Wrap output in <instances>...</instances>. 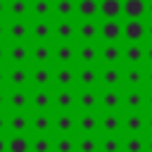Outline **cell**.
<instances>
[{
  "label": "cell",
  "mask_w": 152,
  "mask_h": 152,
  "mask_svg": "<svg viewBox=\"0 0 152 152\" xmlns=\"http://www.w3.org/2000/svg\"><path fill=\"white\" fill-rule=\"evenodd\" d=\"M7 150L10 152H28L31 150V142H28V138L24 133H17L14 138L7 140Z\"/></svg>",
  "instance_id": "6"
},
{
  "label": "cell",
  "mask_w": 152,
  "mask_h": 152,
  "mask_svg": "<svg viewBox=\"0 0 152 152\" xmlns=\"http://www.w3.org/2000/svg\"><path fill=\"white\" fill-rule=\"evenodd\" d=\"M147 104H150V107H152V93H150V97H147Z\"/></svg>",
  "instance_id": "52"
},
{
  "label": "cell",
  "mask_w": 152,
  "mask_h": 152,
  "mask_svg": "<svg viewBox=\"0 0 152 152\" xmlns=\"http://www.w3.org/2000/svg\"><path fill=\"white\" fill-rule=\"evenodd\" d=\"M31 150H33V152H50V140H48L45 135H38V138L33 140Z\"/></svg>",
  "instance_id": "40"
},
{
  "label": "cell",
  "mask_w": 152,
  "mask_h": 152,
  "mask_svg": "<svg viewBox=\"0 0 152 152\" xmlns=\"http://www.w3.org/2000/svg\"><path fill=\"white\" fill-rule=\"evenodd\" d=\"M33 12H36L38 17H48V12H50V2H48V0H36V2H33Z\"/></svg>",
  "instance_id": "42"
},
{
  "label": "cell",
  "mask_w": 152,
  "mask_h": 152,
  "mask_svg": "<svg viewBox=\"0 0 152 152\" xmlns=\"http://www.w3.org/2000/svg\"><path fill=\"white\" fill-rule=\"evenodd\" d=\"M78 33H81V38H83V40H88V43H90L93 38H97V36H100V26H95L93 21H83V24L78 26Z\"/></svg>",
  "instance_id": "12"
},
{
  "label": "cell",
  "mask_w": 152,
  "mask_h": 152,
  "mask_svg": "<svg viewBox=\"0 0 152 152\" xmlns=\"http://www.w3.org/2000/svg\"><path fill=\"white\" fill-rule=\"evenodd\" d=\"M10 12L14 17H24L28 12V0H12L10 2Z\"/></svg>",
  "instance_id": "34"
},
{
  "label": "cell",
  "mask_w": 152,
  "mask_h": 152,
  "mask_svg": "<svg viewBox=\"0 0 152 152\" xmlns=\"http://www.w3.org/2000/svg\"><path fill=\"white\" fill-rule=\"evenodd\" d=\"M33 36H36L38 40H48V36H50V24H48V21H36V24H33Z\"/></svg>",
  "instance_id": "32"
},
{
  "label": "cell",
  "mask_w": 152,
  "mask_h": 152,
  "mask_svg": "<svg viewBox=\"0 0 152 152\" xmlns=\"http://www.w3.org/2000/svg\"><path fill=\"white\" fill-rule=\"evenodd\" d=\"M55 126H57L59 133H69V131H74V116L71 114H59L57 121H55Z\"/></svg>",
  "instance_id": "26"
},
{
  "label": "cell",
  "mask_w": 152,
  "mask_h": 152,
  "mask_svg": "<svg viewBox=\"0 0 152 152\" xmlns=\"http://www.w3.org/2000/svg\"><path fill=\"white\" fill-rule=\"evenodd\" d=\"M55 55H57V62H62V64L64 62H71L74 59V48L71 45H59Z\"/></svg>",
  "instance_id": "36"
},
{
  "label": "cell",
  "mask_w": 152,
  "mask_h": 152,
  "mask_svg": "<svg viewBox=\"0 0 152 152\" xmlns=\"http://www.w3.org/2000/svg\"><path fill=\"white\" fill-rule=\"evenodd\" d=\"M97 78H100V74H97L90 64H86V66L81 69V74H78V81H81L86 88H93V86L97 83Z\"/></svg>",
  "instance_id": "10"
},
{
  "label": "cell",
  "mask_w": 152,
  "mask_h": 152,
  "mask_svg": "<svg viewBox=\"0 0 152 152\" xmlns=\"http://www.w3.org/2000/svg\"><path fill=\"white\" fill-rule=\"evenodd\" d=\"M74 71L69 69V66H59L57 69V74H55V81H57V86H62V88H66V86H71L74 83Z\"/></svg>",
  "instance_id": "16"
},
{
  "label": "cell",
  "mask_w": 152,
  "mask_h": 152,
  "mask_svg": "<svg viewBox=\"0 0 152 152\" xmlns=\"http://www.w3.org/2000/svg\"><path fill=\"white\" fill-rule=\"evenodd\" d=\"M7 126H10L14 133H24V131L28 128V116H26V114H14V116H10Z\"/></svg>",
  "instance_id": "18"
},
{
  "label": "cell",
  "mask_w": 152,
  "mask_h": 152,
  "mask_svg": "<svg viewBox=\"0 0 152 152\" xmlns=\"http://www.w3.org/2000/svg\"><path fill=\"white\" fill-rule=\"evenodd\" d=\"M147 59H150V62H152V45H150V48H147Z\"/></svg>",
  "instance_id": "48"
},
{
  "label": "cell",
  "mask_w": 152,
  "mask_h": 152,
  "mask_svg": "<svg viewBox=\"0 0 152 152\" xmlns=\"http://www.w3.org/2000/svg\"><path fill=\"white\" fill-rule=\"evenodd\" d=\"M31 102H33V107H38V109H48V107H50V93H48L45 88H40V90L31 97Z\"/></svg>",
  "instance_id": "25"
},
{
  "label": "cell",
  "mask_w": 152,
  "mask_h": 152,
  "mask_svg": "<svg viewBox=\"0 0 152 152\" xmlns=\"http://www.w3.org/2000/svg\"><path fill=\"white\" fill-rule=\"evenodd\" d=\"M107 109H116L119 104H121V95H119V90H114V88H109V90H104V95H102V100H100Z\"/></svg>",
  "instance_id": "17"
},
{
  "label": "cell",
  "mask_w": 152,
  "mask_h": 152,
  "mask_svg": "<svg viewBox=\"0 0 152 152\" xmlns=\"http://www.w3.org/2000/svg\"><path fill=\"white\" fill-rule=\"evenodd\" d=\"M7 102L14 107V109H24L26 104H28V93H24L21 88H17L14 93H10V97H7Z\"/></svg>",
  "instance_id": "11"
},
{
  "label": "cell",
  "mask_w": 152,
  "mask_h": 152,
  "mask_svg": "<svg viewBox=\"0 0 152 152\" xmlns=\"http://www.w3.org/2000/svg\"><path fill=\"white\" fill-rule=\"evenodd\" d=\"M2 12H5V2L0 0V14H2Z\"/></svg>",
  "instance_id": "49"
},
{
  "label": "cell",
  "mask_w": 152,
  "mask_h": 152,
  "mask_svg": "<svg viewBox=\"0 0 152 152\" xmlns=\"http://www.w3.org/2000/svg\"><path fill=\"white\" fill-rule=\"evenodd\" d=\"M7 78H10V83H12L14 88H21V86H26V81H28V71H26L21 64H17V66L7 74Z\"/></svg>",
  "instance_id": "7"
},
{
  "label": "cell",
  "mask_w": 152,
  "mask_h": 152,
  "mask_svg": "<svg viewBox=\"0 0 152 152\" xmlns=\"http://www.w3.org/2000/svg\"><path fill=\"white\" fill-rule=\"evenodd\" d=\"M147 10H150V12H152V2H150V5H147Z\"/></svg>",
  "instance_id": "56"
},
{
  "label": "cell",
  "mask_w": 152,
  "mask_h": 152,
  "mask_svg": "<svg viewBox=\"0 0 152 152\" xmlns=\"http://www.w3.org/2000/svg\"><path fill=\"white\" fill-rule=\"evenodd\" d=\"M145 24H142V19H128L124 26H121V33L131 40V43H138L142 36H145Z\"/></svg>",
  "instance_id": "1"
},
{
  "label": "cell",
  "mask_w": 152,
  "mask_h": 152,
  "mask_svg": "<svg viewBox=\"0 0 152 152\" xmlns=\"http://www.w3.org/2000/svg\"><path fill=\"white\" fill-rule=\"evenodd\" d=\"M119 150H121V140H119V138H114V135L104 138V142H102V152H119Z\"/></svg>",
  "instance_id": "38"
},
{
  "label": "cell",
  "mask_w": 152,
  "mask_h": 152,
  "mask_svg": "<svg viewBox=\"0 0 152 152\" xmlns=\"http://www.w3.org/2000/svg\"><path fill=\"white\" fill-rule=\"evenodd\" d=\"M147 33H150V38H152V24H150V26H147Z\"/></svg>",
  "instance_id": "53"
},
{
  "label": "cell",
  "mask_w": 152,
  "mask_h": 152,
  "mask_svg": "<svg viewBox=\"0 0 152 152\" xmlns=\"http://www.w3.org/2000/svg\"><path fill=\"white\" fill-rule=\"evenodd\" d=\"M145 10H147V2L145 0H124L121 2V12L128 19H142Z\"/></svg>",
  "instance_id": "2"
},
{
  "label": "cell",
  "mask_w": 152,
  "mask_h": 152,
  "mask_svg": "<svg viewBox=\"0 0 152 152\" xmlns=\"http://www.w3.org/2000/svg\"><path fill=\"white\" fill-rule=\"evenodd\" d=\"M55 10H57V14H59L62 19H69V17L76 12V2H71V0H57Z\"/></svg>",
  "instance_id": "21"
},
{
  "label": "cell",
  "mask_w": 152,
  "mask_h": 152,
  "mask_svg": "<svg viewBox=\"0 0 152 152\" xmlns=\"http://www.w3.org/2000/svg\"><path fill=\"white\" fill-rule=\"evenodd\" d=\"M121 55H124V50L121 48H116L114 43H109L107 48H102V52H100V57L107 62V64H116L119 59H121Z\"/></svg>",
  "instance_id": "9"
},
{
  "label": "cell",
  "mask_w": 152,
  "mask_h": 152,
  "mask_svg": "<svg viewBox=\"0 0 152 152\" xmlns=\"http://www.w3.org/2000/svg\"><path fill=\"white\" fill-rule=\"evenodd\" d=\"M78 150H81V152H97V150H100V142L88 135V138H83V140L78 142Z\"/></svg>",
  "instance_id": "37"
},
{
  "label": "cell",
  "mask_w": 152,
  "mask_h": 152,
  "mask_svg": "<svg viewBox=\"0 0 152 152\" xmlns=\"http://www.w3.org/2000/svg\"><path fill=\"white\" fill-rule=\"evenodd\" d=\"M74 33H76V26H74L69 19H62V21L57 24V36H59L62 40H64V38H66V40L74 38Z\"/></svg>",
  "instance_id": "22"
},
{
  "label": "cell",
  "mask_w": 152,
  "mask_h": 152,
  "mask_svg": "<svg viewBox=\"0 0 152 152\" xmlns=\"http://www.w3.org/2000/svg\"><path fill=\"white\" fill-rule=\"evenodd\" d=\"M147 126H150V131H152V116H150V119H147Z\"/></svg>",
  "instance_id": "51"
},
{
  "label": "cell",
  "mask_w": 152,
  "mask_h": 152,
  "mask_svg": "<svg viewBox=\"0 0 152 152\" xmlns=\"http://www.w3.org/2000/svg\"><path fill=\"white\" fill-rule=\"evenodd\" d=\"M124 78H126V83H128L131 88H138V86L142 83V69L133 64V66H131V69L124 74Z\"/></svg>",
  "instance_id": "20"
},
{
  "label": "cell",
  "mask_w": 152,
  "mask_h": 152,
  "mask_svg": "<svg viewBox=\"0 0 152 152\" xmlns=\"http://www.w3.org/2000/svg\"><path fill=\"white\" fill-rule=\"evenodd\" d=\"M5 102H7V95H5V93H0V107H2Z\"/></svg>",
  "instance_id": "45"
},
{
  "label": "cell",
  "mask_w": 152,
  "mask_h": 152,
  "mask_svg": "<svg viewBox=\"0 0 152 152\" xmlns=\"http://www.w3.org/2000/svg\"><path fill=\"white\" fill-rule=\"evenodd\" d=\"M33 128L40 131V133H45V131L50 128V116H48V114H38V116L33 119Z\"/></svg>",
  "instance_id": "39"
},
{
  "label": "cell",
  "mask_w": 152,
  "mask_h": 152,
  "mask_svg": "<svg viewBox=\"0 0 152 152\" xmlns=\"http://www.w3.org/2000/svg\"><path fill=\"white\" fill-rule=\"evenodd\" d=\"M33 59H36L38 64H45V62L50 59V48H48V45H43V43H40V45H36V48H33Z\"/></svg>",
  "instance_id": "33"
},
{
  "label": "cell",
  "mask_w": 152,
  "mask_h": 152,
  "mask_svg": "<svg viewBox=\"0 0 152 152\" xmlns=\"http://www.w3.org/2000/svg\"><path fill=\"white\" fill-rule=\"evenodd\" d=\"M124 126H126L128 133H140L142 126H145V119H142V114H131V116H126Z\"/></svg>",
  "instance_id": "19"
},
{
  "label": "cell",
  "mask_w": 152,
  "mask_h": 152,
  "mask_svg": "<svg viewBox=\"0 0 152 152\" xmlns=\"http://www.w3.org/2000/svg\"><path fill=\"white\" fill-rule=\"evenodd\" d=\"M5 55H7V52H5V48H2V45H0V62H2V59H5Z\"/></svg>",
  "instance_id": "46"
},
{
  "label": "cell",
  "mask_w": 152,
  "mask_h": 152,
  "mask_svg": "<svg viewBox=\"0 0 152 152\" xmlns=\"http://www.w3.org/2000/svg\"><path fill=\"white\" fill-rule=\"evenodd\" d=\"M100 78H102V83L104 86H109V88H116L119 86V81L124 78V74L114 66V64H109V66H104V71L100 74Z\"/></svg>",
  "instance_id": "5"
},
{
  "label": "cell",
  "mask_w": 152,
  "mask_h": 152,
  "mask_svg": "<svg viewBox=\"0 0 152 152\" xmlns=\"http://www.w3.org/2000/svg\"><path fill=\"white\" fill-rule=\"evenodd\" d=\"M147 78H150V86H152V71H150V76H147Z\"/></svg>",
  "instance_id": "55"
},
{
  "label": "cell",
  "mask_w": 152,
  "mask_h": 152,
  "mask_svg": "<svg viewBox=\"0 0 152 152\" xmlns=\"http://www.w3.org/2000/svg\"><path fill=\"white\" fill-rule=\"evenodd\" d=\"M5 81H7V74H5V71H2V69H0V86H2V83H5Z\"/></svg>",
  "instance_id": "44"
},
{
  "label": "cell",
  "mask_w": 152,
  "mask_h": 152,
  "mask_svg": "<svg viewBox=\"0 0 152 152\" xmlns=\"http://www.w3.org/2000/svg\"><path fill=\"white\" fill-rule=\"evenodd\" d=\"M100 36H102L104 40L114 43V40L121 36V24H119L116 19H104V24L100 26Z\"/></svg>",
  "instance_id": "3"
},
{
  "label": "cell",
  "mask_w": 152,
  "mask_h": 152,
  "mask_svg": "<svg viewBox=\"0 0 152 152\" xmlns=\"http://www.w3.org/2000/svg\"><path fill=\"white\" fill-rule=\"evenodd\" d=\"M10 36H12L14 40L26 38V36H28V24H24V21H14V24H10Z\"/></svg>",
  "instance_id": "24"
},
{
  "label": "cell",
  "mask_w": 152,
  "mask_h": 152,
  "mask_svg": "<svg viewBox=\"0 0 152 152\" xmlns=\"http://www.w3.org/2000/svg\"><path fill=\"white\" fill-rule=\"evenodd\" d=\"M55 147H57V152H74V150H76V145H74L71 138H59Z\"/></svg>",
  "instance_id": "41"
},
{
  "label": "cell",
  "mask_w": 152,
  "mask_h": 152,
  "mask_svg": "<svg viewBox=\"0 0 152 152\" xmlns=\"http://www.w3.org/2000/svg\"><path fill=\"white\" fill-rule=\"evenodd\" d=\"M55 102H57V107H62V109H69V107H74V95L69 93V90H59L57 93V97H55Z\"/></svg>",
  "instance_id": "29"
},
{
  "label": "cell",
  "mask_w": 152,
  "mask_h": 152,
  "mask_svg": "<svg viewBox=\"0 0 152 152\" xmlns=\"http://www.w3.org/2000/svg\"><path fill=\"white\" fill-rule=\"evenodd\" d=\"M7 55H10V59H12V62L24 64V62L28 59V48H26V45H21V43H17L14 48H10V52H7Z\"/></svg>",
  "instance_id": "13"
},
{
  "label": "cell",
  "mask_w": 152,
  "mask_h": 152,
  "mask_svg": "<svg viewBox=\"0 0 152 152\" xmlns=\"http://www.w3.org/2000/svg\"><path fill=\"white\" fill-rule=\"evenodd\" d=\"M2 36H5V26L0 24V38H2Z\"/></svg>",
  "instance_id": "50"
},
{
  "label": "cell",
  "mask_w": 152,
  "mask_h": 152,
  "mask_svg": "<svg viewBox=\"0 0 152 152\" xmlns=\"http://www.w3.org/2000/svg\"><path fill=\"white\" fill-rule=\"evenodd\" d=\"M119 126H121V119H119L116 114H104V116H102V128H104L107 133L119 131Z\"/></svg>",
  "instance_id": "28"
},
{
  "label": "cell",
  "mask_w": 152,
  "mask_h": 152,
  "mask_svg": "<svg viewBox=\"0 0 152 152\" xmlns=\"http://www.w3.org/2000/svg\"><path fill=\"white\" fill-rule=\"evenodd\" d=\"M142 93L138 90V88H133L131 93H126V97H124V102H126V107H131V109H138V107H142Z\"/></svg>",
  "instance_id": "23"
},
{
  "label": "cell",
  "mask_w": 152,
  "mask_h": 152,
  "mask_svg": "<svg viewBox=\"0 0 152 152\" xmlns=\"http://www.w3.org/2000/svg\"><path fill=\"white\" fill-rule=\"evenodd\" d=\"M78 126H81L83 133H93V131L97 128V119H95L93 114H83V116L78 119Z\"/></svg>",
  "instance_id": "31"
},
{
  "label": "cell",
  "mask_w": 152,
  "mask_h": 152,
  "mask_svg": "<svg viewBox=\"0 0 152 152\" xmlns=\"http://www.w3.org/2000/svg\"><path fill=\"white\" fill-rule=\"evenodd\" d=\"M124 57L131 62V64H138V62H142V57H145V52H142V48L138 45V43H131L126 50H124Z\"/></svg>",
  "instance_id": "15"
},
{
  "label": "cell",
  "mask_w": 152,
  "mask_h": 152,
  "mask_svg": "<svg viewBox=\"0 0 152 152\" xmlns=\"http://www.w3.org/2000/svg\"><path fill=\"white\" fill-rule=\"evenodd\" d=\"M147 150H150V152H152V140H150V142H147Z\"/></svg>",
  "instance_id": "54"
},
{
  "label": "cell",
  "mask_w": 152,
  "mask_h": 152,
  "mask_svg": "<svg viewBox=\"0 0 152 152\" xmlns=\"http://www.w3.org/2000/svg\"><path fill=\"white\" fill-rule=\"evenodd\" d=\"M126 152H142V138H138V133H133L126 142H124Z\"/></svg>",
  "instance_id": "35"
},
{
  "label": "cell",
  "mask_w": 152,
  "mask_h": 152,
  "mask_svg": "<svg viewBox=\"0 0 152 152\" xmlns=\"http://www.w3.org/2000/svg\"><path fill=\"white\" fill-rule=\"evenodd\" d=\"M5 150H7V140H5V138H0V152H5Z\"/></svg>",
  "instance_id": "43"
},
{
  "label": "cell",
  "mask_w": 152,
  "mask_h": 152,
  "mask_svg": "<svg viewBox=\"0 0 152 152\" xmlns=\"http://www.w3.org/2000/svg\"><path fill=\"white\" fill-rule=\"evenodd\" d=\"M78 57L83 59V64H93L97 57H100V50L95 48V45H90V43H86L81 50H78Z\"/></svg>",
  "instance_id": "14"
},
{
  "label": "cell",
  "mask_w": 152,
  "mask_h": 152,
  "mask_svg": "<svg viewBox=\"0 0 152 152\" xmlns=\"http://www.w3.org/2000/svg\"><path fill=\"white\" fill-rule=\"evenodd\" d=\"M97 12H102L104 19H116L121 14V0H102L97 5Z\"/></svg>",
  "instance_id": "4"
},
{
  "label": "cell",
  "mask_w": 152,
  "mask_h": 152,
  "mask_svg": "<svg viewBox=\"0 0 152 152\" xmlns=\"http://www.w3.org/2000/svg\"><path fill=\"white\" fill-rule=\"evenodd\" d=\"M33 83L40 86V88H45V86L50 83V69H48V66H38V69L33 71Z\"/></svg>",
  "instance_id": "27"
},
{
  "label": "cell",
  "mask_w": 152,
  "mask_h": 152,
  "mask_svg": "<svg viewBox=\"0 0 152 152\" xmlns=\"http://www.w3.org/2000/svg\"><path fill=\"white\" fill-rule=\"evenodd\" d=\"M78 102H81V107H83V109H93V107L97 104V95H95V93L88 88V90H83V93H81Z\"/></svg>",
  "instance_id": "30"
},
{
  "label": "cell",
  "mask_w": 152,
  "mask_h": 152,
  "mask_svg": "<svg viewBox=\"0 0 152 152\" xmlns=\"http://www.w3.org/2000/svg\"><path fill=\"white\" fill-rule=\"evenodd\" d=\"M5 126H7V121H5V116H0V131H2Z\"/></svg>",
  "instance_id": "47"
},
{
  "label": "cell",
  "mask_w": 152,
  "mask_h": 152,
  "mask_svg": "<svg viewBox=\"0 0 152 152\" xmlns=\"http://www.w3.org/2000/svg\"><path fill=\"white\" fill-rule=\"evenodd\" d=\"M97 0H78L76 2V12L83 17V19H90L93 14H97Z\"/></svg>",
  "instance_id": "8"
}]
</instances>
